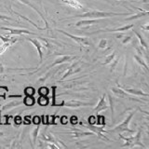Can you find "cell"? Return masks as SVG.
Returning <instances> with one entry per match:
<instances>
[{
    "label": "cell",
    "mask_w": 149,
    "mask_h": 149,
    "mask_svg": "<svg viewBox=\"0 0 149 149\" xmlns=\"http://www.w3.org/2000/svg\"><path fill=\"white\" fill-rule=\"evenodd\" d=\"M132 15L130 12H124V13H118V12H110V11H102V10H88L82 14H78L74 17L79 18H88V19H105L110 17H116V16H130Z\"/></svg>",
    "instance_id": "obj_1"
},
{
    "label": "cell",
    "mask_w": 149,
    "mask_h": 149,
    "mask_svg": "<svg viewBox=\"0 0 149 149\" xmlns=\"http://www.w3.org/2000/svg\"><path fill=\"white\" fill-rule=\"evenodd\" d=\"M57 31L59 33H61V34H63L64 36H68L69 38H71L73 39L74 42H77V43L82 47V48H88V47H91L93 45L92 43V41L91 40V38H88V37L87 36H74V35H72V34H70V33H67V32H65L62 29H57Z\"/></svg>",
    "instance_id": "obj_2"
},
{
    "label": "cell",
    "mask_w": 149,
    "mask_h": 149,
    "mask_svg": "<svg viewBox=\"0 0 149 149\" xmlns=\"http://www.w3.org/2000/svg\"><path fill=\"white\" fill-rule=\"evenodd\" d=\"M38 139L42 140L44 142H50V143H56L57 146H59L60 148H67L66 144H64L63 142H62L61 140H59L58 138L54 137L52 133L49 132L48 130L45 129L43 130L42 132L38 134Z\"/></svg>",
    "instance_id": "obj_3"
},
{
    "label": "cell",
    "mask_w": 149,
    "mask_h": 149,
    "mask_svg": "<svg viewBox=\"0 0 149 149\" xmlns=\"http://www.w3.org/2000/svg\"><path fill=\"white\" fill-rule=\"evenodd\" d=\"M83 64H84V63L81 60H78L77 62H74L72 65H70L66 71L64 72L63 77L60 78V81L62 82V81L65 80L66 78H68L69 77L73 76V74H78L79 72H81L83 69Z\"/></svg>",
    "instance_id": "obj_4"
},
{
    "label": "cell",
    "mask_w": 149,
    "mask_h": 149,
    "mask_svg": "<svg viewBox=\"0 0 149 149\" xmlns=\"http://www.w3.org/2000/svg\"><path fill=\"white\" fill-rule=\"evenodd\" d=\"M135 113H136V111H135V110H134V111H132V112H130V113L127 116H126V118L122 121V122H121L120 124H118V125H116L115 128L109 130L107 132L120 133V132H124V130H129V129H130V128H129L130 122V120H132V118L134 116Z\"/></svg>",
    "instance_id": "obj_5"
},
{
    "label": "cell",
    "mask_w": 149,
    "mask_h": 149,
    "mask_svg": "<svg viewBox=\"0 0 149 149\" xmlns=\"http://www.w3.org/2000/svg\"><path fill=\"white\" fill-rule=\"evenodd\" d=\"M76 59H77V56H74V55H61L59 56V57H57L54 62L52 63H50L48 67H47V69H50L52 67H55L57 66V65H61V64H63L65 63H70V62H73V61H74Z\"/></svg>",
    "instance_id": "obj_6"
},
{
    "label": "cell",
    "mask_w": 149,
    "mask_h": 149,
    "mask_svg": "<svg viewBox=\"0 0 149 149\" xmlns=\"http://www.w3.org/2000/svg\"><path fill=\"white\" fill-rule=\"evenodd\" d=\"M111 91L114 93V94L118 97V98H123V99H127V100H130V101H135V102H141L137 98H135L133 95H130L129 93L126 92L122 88H120L119 86L118 87H112L111 88Z\"/></svg>",
    "instance_id": "obj_7"
},
{
    "label": "cell",
    "mask_w": 149,
    "mask_h": 149,
    "mask_svg": "<svg viewBox=\"0 0 149 149\" xmlns=\"http://www.w3.org/2000/svg\"><path fill=\"white\" fill-rule=\"evenodd\" d=\"M94 104L93 102H86L78 100H68L63 101L62 106H66L69 108H78V107H85V106H91Z\"/></svg>",
    "instance_id": "obj_8"
},
{
    "label": "cell",
    "mask_w": 149,
    "mask_h": 149,
    "mask_svg": "<svg viewBox=\"0 0 149 149\" xmlns=\"http://www.w3.org/2000/svg\"><path fill=\"white\" fill-rule=\"evenodd\" d=\"M0 30L8 31L9 33V35H14V36H22V35L37 36V34H36L34 32H31L29 30H25V29H18V28H10V27L2 26V27H0Z\"/></svg>",
    "instance_id": "obj_9"
},
{
    "label": "cell",
    "mask_w": 149,
    "mask_h": 149,
    "mask_svg": "<svg viewBox=\"0 0 149 149\" xmlns=\"http://www.w3.org/2000/svg\"><path fill=\"white\" fill-rule=\"evenodd\" d=\"M25 39L27 41H29L30 43L35 47L37 50V53H38V56H39V63H42L43 62V58H44V53H43V49L44 46L42 45V43L37 39H33V38H30V37H25Z\"/></svg>",
    "instance_id": "obj_10"
},
{
    "label": "cell",
    "mask_w": 149,
    "mask_h": 149,
    "mask_svg": "<svg viewBox=\"0 0 149 149\" xmlns=\"http://www.w3.org/2000/svg\"><path fill=\"white\" fill-rule=\"evenodd\" d=\"M66 133L70 134L71 136L74 138H82L85 136H92V135H95V133H93L91 130L90 132H85V130H82L80 129H77V128H72L71 130Z\"/></svg>",
    "instance_id": "obj_11"
},
{
    "label": "cell",
    "mask_w": 149,
    "mask_h": 149,
    "mask_svg": "<svg viewBox=\"0 0 149 149\" xmlns=\"http://www.w3.org/2000/svg\"><path fill=\"white\" fill-rule=\"evenodd\" d=\"M18 1H20L21 3H22V4H24V5H26V6H28V7H30L31 8H33L34 10L38 14V15L42 18V20L44 21V22H45V28H46V30L47 29H49V22H48V21H47V19H46V17L43 15V13H42L38 8H37L34 4H32L31 3V1L30 0H18Z\"/></svg>",
    "instance_id": "obj_12"
},
{
    "label": "cell",
    "mask_w": 149,
    "mask_h": 149,
    "mask_svg": "<svg viewBox=\"0 0 149 149\" xmlns=\"http://www.w3.org/2000/svg\"><path fill=\"white\" fill-rule=\"evenodd\" d=\"M108 109V104H107L105 94H102L100 98L98 104L95 105L94 109H93V113H100L102 111H105Z\"/></svg>",
    "instance_id": "obj_13"
},
{
    "label": "cell",
    "mask_w": 149,
    "mask_h": 149,
    "mask_svg": "<svg viewBox=\"0 0 149 149\" xmlns=\"http://www.w3.org/2000/svg\"><path fill=\"white\" fill-rule=\"evenodd\" d=\"M136 146L142 147V148H147V146H146L142 143V130L141 129H139L137 130V132H135V135H134L132 143V146H130L132 148L136 147Z\"/></svg>",
    "instance_id": "obj_14"
},
{
    "label": "cell",
    "mask_w": 149,
    "mask_h": 149,
    "mask_svg": "<svg viewBox=\"0 0 149 149\" xmlns=\"http://www.w3.org/2000/svg\"><path fill=\"white\" fill-rule=\"evenodd\" d=\"M134 27V24L132 23V24H127V25H124V26H121V27H118V28H115V29H105V30H100V31H97V32H94L93 34H95V33H99V32H110V33H125V32H128L130 31V29H132Z\"/></svg>",
    "instance_id": "obj_15"
},
{
    "label": "cell",
    "mask_w": 149,
    "mask_h": 149,
    "mask_svg": "<svg viewBox=\"0 0 149 149\" xmlns=\"http://www.w3.org/2000/svg\"><path fill=\"white\" fill-rule=\"evenodd\" d=\"M120 88H122L123 90L129 93L130 95H133V96H142V97H146V98H148V93L147 92H144L142 90H137V88H123L119 86Z\"/></svg>",
    "instance_id": "obj_16"
},
{
    "label": "cell",
    "mask_w": 149,
    "mask_h": 149,
    "mask_svg": "<svg viewBox=\"0 0 149 149\" xmlns=\"http://www.w3.org/2000/svg\"><path fill=\"white\" fill-rule=\"evenodd\" d=\"M102 19H88V20H80L76 23L77 27H81V26H90L95 23L101 22Z\"/></svg>",
    "instance_id": "obj_17"
},
{
    "label": "cell",
    "mask_w": 149,
    "mask_h": 149,
    "mask_svg": "<svg viewBox=\"0 0 149 149\" xmlns=\"http://www.w3.org/2000/svg\"><path fill=\"white\" fill-rule=\"evenodd\" d=\"M138 8L139 12L136 13V14H133V15H132L130 17L126 18V19H125V21H133V20H137V19L143 18V17H146V16H147L148 14H149L148 10H143V9L139 8Z\"/></svg>",
    "instance_id": "obj_18"
},
{
    "label": "cell",
    "mask_w": 149,
    "mask_h": 149,
    "mask_svg": "<svg viewBox=\"0 0 149 149\" xmlns=\"http://www.w3.org/2000/svg\"><path fill=\"white\" fill-rule=\"evenodd\" d=\"M134 60H135V62H136L137 63L140 64V66H142L144 70V72L147 73L148 72V65H147V61L146 60H144L143 56L141 55H138V54H135L134 55Z\"/></svg>",
    "instance_id": "obj_19"
},
{
    "label": "cell",
    "mask_w": 149,
    "mask_h": 149,
    "mask_svg": "<svg viewBox=\"0 0 149 149\" xmlns=\"http://www.w3.org/2000/svg\"><path fill=\"white\" fill-rule=\"evenodd\" d=\"M62 1L68 5L69 7L74 8H77V9H82L84 8L83 5L78 1V0H62Z\"/></svg>",
    "instance_id": "obj_20"
},
{
    "label": "cell",
    "mask_w": 149,
    "mask_h": 149,
    "mask_svg": "<svg viewBox=\"0 0 149 149\" xmlns=\"http://www.w3.org/2000/svg\"><path fill=\"white\" fill-rule=\"evenodd\" d=\"M9 11H10L11 13H14V14H16L17 16H19L20 18H22V19H23V20H25V21H27L28 22H30L31 24L34 26V27H36V29H38V30H40V31H42V30H46V28L45 27H40V26H38L36 24V23H35L33 21H31L30 19H28L27 17H25V16H23V15H22V14H20V13H18V12H16V11H14V10H12V9H10V8H9Z\"/></svg>",
    "instance_id": "obj_21"
},
{
    "label": "cell",
    "mask_w": 149,
    "mask_h": 149,
    "mask_svg": "<svg viewBox=\"0 0 149 149\" xmlns=\"http://www.w3.org/2000/svg\"><path fill=\"white\" fill-rule=\"evenodd\" d=\"M22 104V101H13V102H8L5 105H3L2 107V110L3 111H8V110H10L12 108L16 106H19Z\"/></svg>",
    "instance_id": "obj_22"
},
{
    "label": "cell",
    "mask_w": 149,
    "mask_h": 149,
    "mask_svg": "<svg viewBox=\"0 0 149 149\" xmlns=\"http://www.w3.org/2000/svg\"><path fill=\"white\" fill-rule=\"evenodd\" d=\"M133 33H134L135 36H136V37L138 38V41H139L140 46H142L143 49H148V44H147V42L146 41V39L143 38V35L141 34V33H139L138 31H133Z\"/></svg>",
    "instance_id": "obj_23"
},
{
    "label": "cell",
    "mask_w": 149,
    "mask_h": 149,
    "mask_svg": "<svg viewBox=\"0 0 149 149\" xmlns=\"http://www.w3.org/2000/svg\"><path fill=\"white\" fill-rule=\"evenodd\" d=\"M39 130H40V127L39 125H37V127L35 128L32 130V147H36L35 144L36 143L37 138H38V134H39Z\"/></svg>",
    "instance_id": "obj_24"
},
{
    "label": "cell",
    "mask_w": 149,
    "mask_h": 149,
    "mask_svg": "<svg viewBox=\"0 0 149 149\" xmlns=\"http://www.w3.org/2000/svg\"><path fill=\"white\" fill-rule=\"evenodd\" d=\"M22 104L25 106H33L36 104V99L34 96H26L22 100Z\"/></svg>",
    "instance_id": "obj_25"
},
{
    "label": "cell",
    "mask_w": 149,
    "mask_h": 149,
    "mask_svg": "<svg viewBox=\"0 0 149 149\" xmlns=\"http://www.w3.org/2000/svg\"><path fill=\"white\" fill-rule=\"evenodd\" d=\"M116 51H113V52H111L109 54H107L104 59V62L102 63V65H107V64H109L112 61H113V59L116 57Z\"/></svg>",
    "instance_id": "obj_26"
},
{
    "label": "cell",
    "mask_w": 149,
    "mask_h": 149,
    "mask_svg": "<svg viewBox=\"0 0 149 149\" xmlns=\"http://www.w3.org/2000/svg\"><path fill=\"white\" fill-rule=\"evenodd\" d=\"M119 60H120V57L119 56H118V55H116V57L113 59V61L109 63L110 64V72H114L115 71V69H116V65L118 64V63H119Z\"/></svg>",
    "instance_id": "obj_27"
},
{
    "label": "cell",
    "mask_w": 149,
    "mask_h": 149,
    "mask_svg": "<svg viewBox=\"0 0 149 149\" xmlns=\"http://www.w3.org/2000/svg\"><path fill=\"white\" fill-rule=\"evenodd\" d=\"M37 102L40 106H46L49 104V99L48 98V96H43V95H40V97L38 98L37 100Z\"/></svg>",
    "instance_id": "obj_28"
},
{
    "label": "cell",
    "mask_w": 149,
    "mask_h": 149,
    "mask_svg": "<svg viewBox=\"0 0 149 149\" xmlns=\"http://www.w3.org/2000/svg\"><path fill=\"white\" fill-rule=\"evenodd\" d=\"M10 46H12L10 42H3V44L0 46V56H1Z\"/></svg>",
    "instance_id": "obj_29"
},
{
    "label": "cell",
    "mask_w": 149,
    "mask_h": 149,
    "mask_svg": "<svg viewBox=\"0 0 149 149\" xmlns=\"http://www.w3.org/2000/svg\"><path fill=\"white\" fill-rule=\"evenodd\" d=\"M36 93V91L34 88L32 87H27L24 88V94L26 96H34Z\"/></svg>",
    "instance_id": "obj_30"
},
{
    "label": "cell",
    "mask_w": 149,
    "mask_h": 149,
    "mask_svg": "<svg viewBox=\"0 0 149 149\" xmlns=\"http://www.w3.org/2000/svg\"><path fill=\"white\" fill-rule=\"evenodd\" d=\"M107 44H108L107 39H101L99 44H98V48L101 49H105L107 48Z\"/></svg>",
    "instance_id": "obj_31"
},
{
    "label": "cell",
    "mask_w": 149,
    "mask_h": 149,
    "mask_svg": "<svg viewBox=\"0 0 149 149\" xmlns=\"http://www.w3.org/2000/svg\"><path fill=\"white\" fill-rule=\"evenodd\" d=\"M133 36H124L123 38L121 39V43H122L123 45H126V44H129L130 41L132 40Z\"/></svg>",
    "instance_id": "obj_32"
},
{
    "label": "cell",
    "mask_w": 149,
    "mask_h": 149,
    "mask_svg": "<svg viewBox=\"0 0 149 149\" xmlns=\"http://www.w3.org/2000/svg\"><path fill=\"white\" fill-rule=\"evenodd\" d=\"M39 95H43V96H48V94L49 93V90L46 87H41L38 91Z\"/></svg>",
    "instance_id": "obj_33"
},
{
    "label": "cell",
    "mask_w": 149,
    "mask_h": 149,
    "mask_svg": "<svg viewBox=\"0 0 149 149\" xmlns=\"http://www.w3.org/2000/svg\"><path fill=\"white\" fill-rule=\"evenodd\" d=\"M8 92V87H5V86H0V97H3L5 98L7 95V93Z\"/></svg>",
    "instance_id": "obj_34"
},
{
    "label": "cell",
    "mask_w": 149,
    "mask_h": 149,
    "mask_svg": "<svg viewBox=\"0 0 149 149\" xmlns=\"http://www.w3.org/2000/svg\"><path fill=\"white\" fill-rule=\"evenodd\" d=\"M96 124H97V125L105 126V118H104V116H97V120H96Z\"/></svg>",
    "instance_id": "obj_35"
},
{
    "label": "cell",
    "mask_w": 149,
    "mask_h": 149,
    "mask_svg": "<svg viewBox=\"0 0 149 149\" xmlns=\"http://www.w3.org/2000/svg\"><path fill=\"white\" fill-rule=\"evenodd\" d=\"M0 21L2 22H8V21H14V19L9 17V16H7V15H4V14H1L0 13Z\"/></svg>",
    "instance_id": "obj_36"
},
{
    "label": "cell",
    "mask_w": 149,
    "mask_h": 149,
    "mask_svg": "<svg viewBox=\"0 0 149 149\" xmlns=\"http://www.w3.org/2000/svg\"><path fill=\"white\" fill-rule=\"evenodd\" d=\"M108 100H109V104L111 105V111H112V118L114 119V106H113V96L111 94H108Z\"/></svg>",
    "instance_id": "obj_37"
},
{
    "label": "cell",
    "mask_w": 149,
    "mask_h": 149,
    "mask_svg": "<svg viewBox=\"0 0 149 149\" xmlns=\"http://www.w3.org/2000/svg\"><path fill=\"white\" fill-rule=\"evenodd\" d=\"M96 120H97V118H95L94 116H91L90 118H88V123H90L91 125H95L96 124Z\"/></svg>",
    "instance_id": "obj_38"
},
{
    "label": "cell",
    "mask_w": 149,
    "mask_h": 149,
    "mask_svg": "<svg viewBox=\"0 0 149 149\" xmlns=\"http://www.w3.org/2000/svg\"><path fill=\"white\" fill-rule=\"evenodd\" d=\"M33 122H34L36 125H39L40 124V122H41V118L40 116H35L34 118H33Z\"/></svg>",
    "instance_id": "obj_39"
},
{
    "label": "cell",
    "mask_w": 149,
    "mask_h": 149,
    "mask_svg": "<svg viewBox=\"0 0 149 149\" xmlns=\"http://www.w3.org/2000/svg\"><path fill=\"white\" fill-rule=\"evenodd\" d=\"M14 122H15L17 125H20L22 123V118H21L20 116H16L15 118H14Z\"/></svg>",
    "instance_id": "obj_40"
},
{
    "label": "cell",
    "mask_w": 149,
    "mask_h": 149,
    "mask_svg": "<svg viewBox=\"0 0 149 149\" xmlns=\"http://www.w3.org/2000/svg\"><path fill=\"white\" fill-rule=\"evenodd\" d=\"M70 121H71V123L72 125H76L78 123V118H77V116H72L71 118H70Z\"/></svg>",
    "instance_id": "obj_41"
},
{
    "label": "cell",
    "mask_w": 149,
    "mask_h": 149,
    "mask_svg": "<svg viewBox=\"0 0 149 149\" xmlns=\"http://www.w3.org/2000/svg\"><path fill=\"white\" fill-rule=\"evenodd\" d=\"M141 28H142V29H143V31L147 32V31H148V29H149V23H147V22H146L144 25H142V26H141Z\"/></svg>",
    "instance_id": "obj_42"
},
{
    "label": "cell",
    "mask_w": 149,
    "mask_h": 149,
    "mask_svg": "<svg viewBox=\"0 0 149 149\" xmlns=\"http://www.w3.org/2000/svg\"><path fill=\"white\" fill-rule=\"evenodd\" d=\"M124 36H125L124 34H121V33H119V34L116 35V38H118V39H122Z\"/></svg>",
    "instance_id": "obj_43"
},
{
    "label": "cell",
    "mask_w": 149,
    "mask_h": 149,
    "mask_svg": "<svg viewBox=\"0 0 149 149\" xmlns=\"http://www.w3.org/2000/svg\"><path fill=\"white\" fill-rule=\"evenodd\" d=\"M5 71V68H4V65L2 63H0V74H3Z\"/></svg>",
    "instance_id": "obj_44"
},
{
    "label": "cell",
    "mask_w": 149,
    "mask_h": 149,
    "mask_svg": "<svg viewBox=\"0 0 149 149\" xmlns=\"http://www.w3.org/2000/svg\"><path fill=\"white\" fill-rule=\"evenodd\" d=\"M4 136V132H0V137H3Z\"/></svg>",
    "instance_id": "obj_45"
},
{
    "label": "cell",
    "mask_w": 149,
    "mask_h": 149,
    "mask_svg": "<svg viewBox=\"0 0 149 149\" xmlns=\"http://www.w3.org/2000/svg\"><path fill=\"white\" fill-rule=\"evenodd\" d=\"M142 2H143V3H146V4H147V3H148V0H143Z\"/></svg>",
    "instance_id": "obj_46"
}]
</instances>
